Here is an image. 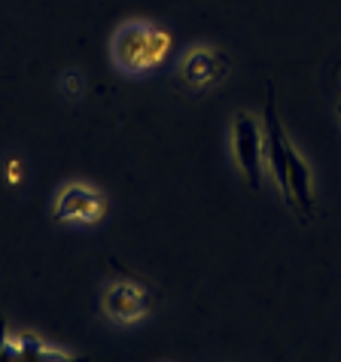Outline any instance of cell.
<instances>
[{"label":"cell","mask_w":341,"mask_h":362,"mask_svg":"<svg viewBox=\"0 0 341 362\" xmlns=\"http://www.w3.org/2000/svg\"><path fill=\"white\" fill-rule=\"evenodd\" d=\"M265 158L268 168H272L274 183L284 192V201L289 207H302L305 219H311L317 214L314 204V192H311V170L302 162V156L296 153V146L289 144V137L284 134V125L277 119L274 110V95L268 88V100H265Z\"/></svg>","instance_id":"6da1fadb"},{"label":"cell","mask_w":341,"mask_h":362,"mask_svg":"<svg viewBox=\"0 0 341 362\" xmlns=\"http://www.w3.org/2000/svg\"><path fill=\"white\" fill-rule=\"evenodd\" d=\"M170 49V37L156 25L146 22H125L113 37V62L125 74H146L165 62Z\"/></svg>","instance_id":"7a4b0ae2"},{"label":"cell","mask_w":341,"mask_h":362,"mask_svg":"<svg viewBox=\"0 0 341 362\" xmlns=\"http://www.w3.org/2000/svg\"><path fill=\"white\" fill-rule=\"evenodd\" d=\"M232 149H235V162L244 174L250 189L262 186V162H265V140L259 132L256 119L247 113H238L232 122Z\"/></svg>","instance_id":"3957f363"},{"label":"cell","mask_w":341,"mask_h":362,"mask_svg":"<svg viewBox=\"0 0 341 362\" xmlns=\"http://www.w3.org/2000/svg\"><path fill=\"white\" fill-rule=\"evenodd\" d=\"M229 70V62L223 55L216 52V49H207V46H195L189 49L186 58L180 62V83L186 88H192V92H204V88L216 86L219 79L226 76Z\"/></svg>","instance_id":"277c9868"},{"label":"cell","mask_w":341,"mask_h":362,"mask_svg":"<svg viewBox=\"0 0 341 362\" xmlns=\"http://www.w3.org/2000/svg\"><path fill=\"white\" fill-rule=\"evenodd\" d=\"M104 214V195L88 186H67L55 201L52 216L58 223H98Z\"/></svg>","instance_id":"5b68a950"},{"label":"cell","mask_w":341,"mask_h":362,"mask_svg":"<svg viewBox=\"0 0 341 362\" xmlns=\"http://www.w3.org/2000/svg\"><path fill=\"white\" fill-rule=\"evenodd\" d=\"M149 310V296L146 289H140L137 284H113L104 296V314L113 320V323H137Z\"/></svg>","instance_id":"8992f818"},{"label":"cell","mask_w":341,"mask_h":362,"mask_svg":"<svg viewBox=\"0 0 341 362\" xmlns=\"http://www.w3.org/2000/svg\"><path fill=\"white\" fill-rule=\"evenodd\" d=\"M13 344L18 350V362H86V356H70L64 350L46 347L43 341L34 335H18Z\"/></svg>","instance_id":"52a82bcc"},{"label":"cell","mask_w":341,"mask_h":362,"mask_svg":"<svg viewBox=\"0 0 341 362\" xmlns=\"http://www.w3.org/2000/svg\"><path fill=\"white\" fill-rule=\"evenodd\" d=\"M0 362H18V350L16 344L6 338V320L0 314Z\"/></svg>","instance_id":"ba28073f"},{"label":"cell","mask_w":341,"mask_h":362,"mask_svg":"<svg viewBox=\"0 0 341 362\" xmlns=\"http://www.w3.org/2000/svg\"><path fill=\"white\" fill-rule=\"evenodd\" d=\"M64 92L74 95V98L83 95V76H79V74H67L64 76Z\"/></svg>","instance_id":"9c48e42d"}]
</instances>
